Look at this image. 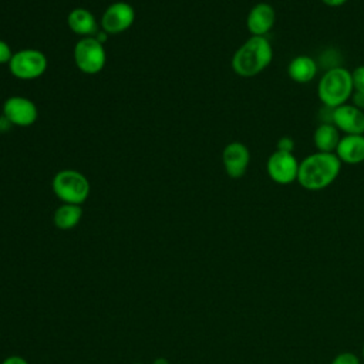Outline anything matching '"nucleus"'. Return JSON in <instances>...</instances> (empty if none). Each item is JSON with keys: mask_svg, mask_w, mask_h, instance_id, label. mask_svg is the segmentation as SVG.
I'll use <instances>...</instances> for the list:
<instances>
[{"mask_svg": "<svg viewBox=\"0 0 364 364\" xmlns=\"http://www.w3.org/2000/svg\"><path fill=\"white\" fill-rule=\"evenodd\" d=\"M340 171L341 161L336 154L316 151L300 161L297 182L306 191H323L337 179Z\"/></svg>", "mask_w": 364, "mask_h": 364, "instance_id": "nucleus-1", "label": "nucleus"}, {"mask_svg": "<svg viewBox=\"0 0 364 364\" xmlns=\"http://www.w3.org/2000/svg\"><path fill=\"white\" fill-rule=\"evenodd\" d=\"M273 60V47L267 37L250 36L233 54L232 68L243 78L263 73Z\"/></svg>", "mask_w": 364, "mask_h": 364, "instance_id": "nucleus-2", "label": "nucleus"}, {"mask_svg": "<svg viewBox=\"0 0 364 364\" xmlns=\"http://www.w3.org/2000/svg\"><path fill=\"white\" fill-rule=\"evenodd\" d=\"M152 364H169V360L165 357H158L152 361Z\"/></svg>", "mask_w": 364, "mask_h": 364, "instance_id": "nucleus-24", "label": "nucleus"}, {"mask_svg": "<svg viewBox=\"0 0 364 364\" xmlns=\"http://www.w3.org/2000/svg\"><path fill=\"white\" fill-rule=\"evenodd\" d=\"M11 57H13V53L10 46L6 41L0 40V64H9Z\"/></svg>", "mask_w": 364, "mask_h": 364, "instance_id": "nucleus-21", "label": "nucleus"}, {"mask_svg": "<svg viewBox=\"0 0 364 364\" xmlns=\"http://www.w3.org/2000/svg\"><path fill=\"white\" fill-rule=\"evenodd\" d=\"M104 44L95 37H82L74 47V63L84 74H97L105 65Z\"/></svg>", "mask_w": 364, "mask_h": 364, "instance_id": "nucleus-5", "label": "nucleus"}, {"mask_svg": "<svg viewBox=\"0 0 364 364\" xmlns=\"http://www.w3.org/2000/svg\"><path fill=\"white\" fill-rule=\"evenodd\" d=\"M353 80L351 71L346 67H333L328 68L318 81L317 85V95L321 104L326 108L334 109L346 102L353 97Z\"/></svg>", "mask_w": 364, "mask_h": 364, "instance_id": "nucleus-3", "label": "nucleus"}, {"mask_svg": "<svg viewBox=\"0 0 364 364\" xmlns=\"http://www.w3.org/2000/svg\"><path fill=\"white\" fill-rule=\"evenodd\" d=\"M341 132L333 122H321L313 134V144L318 152L334 154L340 142Z\"/></svg>", "mask_w": 364, "mask_h": 364, "instance_id": "nucleus-16", "label": "nucleus"}, {"mask_svg": "<svg viewBox=\"0 0 364 364\" xmlns=\"http://www.w3.org/2000/svg\"><path fill=\"white\" fill-rule=\"evenodd\" d=\"M334 154L341 164L358 165L364 162V134L341 135Z\"/></svg>", "mask_w": 364, "mask_h": 364, "instance_id": "nucleus-13", "label": "nucleus"}, {"mask_svg": "<svg viewBox=\"0 0 364 364\" xmlns=\"http://www.w3.org/2000/svg\"><path fill=\"white\" fill-rule=\"evenodd\" d=\"M331 364H360V358L354 353L343 351L333 358Z\"/></svg>", "mask_w": 364, "mask_h": 364, "instance_id": "nucleus-19", "label": "nucleus"}, {"mask_svg": "<svg viewBox=\"0 0 364 364\" xmlns=\"http://www.w3.org/2000/svg\"><path fill=\"white\" fill-rule=\"evenodd\" d=\"M132 364H144V363H132Z\"/></svg>", "mask_w": 364, "mask_h": 364, "instance_id": "nucleus-26", "label": "nucleus"}, {"mask_svg": "<svg viewBox=\"0 0 364 364\" xmlns=\"http://www.w3.org/2000/svg\"><path fill=\"white\" fill-rule=\"evenodd\" d=\"M10 73L20 80H34L47 70V57L34 48H24L13 54L9 63Z\"/></svg>", "mask_w": 364, "mask_h": 364, "instance_id": "nucleus-6", "label": "nucleus"}, {"mask_svg": "<svg viewBox=\"0 0 364 364\" xmlns=\"http://www.w3.org/2000/svg\"><path fill=\"white\" fill-rule=\"evenodd\" d=\"M1 364H28V361L21 355H9L1 361Z\"/></svg>", "mask_w": 364, "mask_h": 364, "instance_id": "nucleus-22", "label": "nucleus"}, {"mask_svg": "<svg viewBox=\"0 0 364 364\" xmlns=\"http://www.w3.org/2000/svg\"><path fill=\"white\" fill-rule=\"evenodd\" d=\"M348 0H321V3H324L328 7H341L347 3Z\"/></svg>", "mask_w": 364, "mask_h": 364, "instance_id": "nucleus-23", "label": "nucleus"}, {"mask_svg": "<svg viewBox=\"0 0 364 364\" xmlns=\"http://www.w3.org/2000/svg\"><path fill=\"white\" fill-rule=\"evenodd\" d=\"M363 358H364V346H363Z\"/></svg>", "mask_w": 364, "mask_h": 364, "instance_id": "nucleus-25", "label": "nucleus"}, {"mask_svg": "<svg viewBox=\"0 0 364 364\" xmlns=\"http://www.w3.org/2000/svg\"><path fill=\"white\" fill-rule=\"evenodd\" d=\"M331 122L344 135L364 134V109L346 102L331 109Z\"/></svg>", "mask_w": 364, "mask_h": 364, "instance_id": "nucleus-10", "label": "nucleus"}, {"mask_svg": "<svg viewBox=\"0 0 364 364\" xmlns=\"http://www.w3.org/2000/svg\"><path fill=\"white\" fill-rule=\"evenodd\" d=\"M276 149L279 151H284V152H294V141L290 136H282L277 141Z\"/></svg>", "mask_w": 364, "mask_h": 364, "instance_id": "nucleus-20", "label": "nucleus"}, {"mask_svg": "<svg viewBox=\"0 0 364 364\" xmlns=\"http://www.w3.org/2000/svg\"><path fill=\"white\" fill-rule=\"evenodd\" d=\"M135 20L134 7L127 1L109 4L101 16V28L107 34H118L128 30Z\"/></svg>", "mask_w": 364, "mask_h": 364, "instance_id": "nucleus-8", "label": "nucleus"}, {"mask_svg": "<svg viewBox=\"0 0 364 364\" xmlns=\"http://www.w3.org/2000/svg\"><path fill=\"white\" fill-rule=\"evenodd\" d=\"M67 23L73 33L82 37H94L100 31L94 14L82 7L73 9L68 13Z\"/></svg>", "mask_w": 364, "mask_h": 364, "instance_id": "nucleus-14", "label": "nucleus"}, {"mask_svg": "<svg viewBox=\"0 0 364 364\" xmlns=\"http://www.w3.org/2000/svg\"><path fill=\"white\" fill-rule=\"evenodd\" d=\"M55 196L63 203L81 205L90 195V182L78 171L63 169L57 172L51 182Z\"/></svg>", "mask_w": 364, "mask_h": 364, "instance_id": "nucleus-4", "label": "nucleus"}, {"mask_svg": "<svg viewBox=\"0 0 364 364\" xmlns=\"http://www.w3.org/2000/svg\"><path fill=\"white\" fill-rule=\"evenodd\" d=\"M276 10L267 1L256 3L247 13L246 27L252 36L266 37L267 33L274 27Z\"/></svg>", "mask_w": 364, "mask_h": 364, "instance_id": "nucleus-12", "label": "nucleus"}, {"mask_svg": "<svg viewBox=\"0 0 364 364\" xmlns=\"http://www.w3.org/2000/svg\"><path fill=\"white\" fill-rule=\"evenodd\" d=\"M300 161L293 152L276 149L270 154L266 162L267 176L279 185H290L297 181Z\"/></svg>", "mask_w": 364, "mask_h": 364, "instance_id": "nucleus-7", "label": "nucleus"}, {"mask_svg": "<svg viewBox=\"0 0 364 364\" xmlns=\"http://www.w3.org/2000/svg\"><path fill=\"white\" fill-rule=\"evenodd\" d=\"M317 71H318V67L316 60L304 54L293 57L287 65L289 77L299 84H307L313 81L317 75Z\"/></svg>", "mask_w": 364, "mask_h": 364, "instance_id": "nucleus-15", "label": "nucleus"}, {"mask_svg": "<svg viewBox=\"0 0 364 364\" xmlns=\"http://www.w3.org/2000/svg\"><path fill=\"white\" fill-rule=\"evenodd\" d=\"M81 218H82L81 205L63 203L55 209V212L53 215V222L58 229L70 230L80 223Z\"/></svg>", "mask_w": 364, "mask_h": 364, "instance_id": "nucleus-17", "label": "nucleus"}, {"mask_svg": "<svg viewBox=\"0 0 364 364\" xmlns=\"http://www.w3.org/2000/svg\"><path fill=\"white\" fill-rule=\"evenodd\" d=\"M3 117L17 127H28L36 122L38 117L37 107L28 98L13 95L9 97L3 104Z\"/></svg>", "mask_w": 364, "mask_h": 364, "instance_id": "nucleus-9", "label": "nucleus"}, {"mask_svg": "<svg viewBox=\"0 0 364 364\" xmlns=\"http://www.w3.org/2000/svg\"><path fill=\"white\" fill-rule=\"evenodd\" d=\"M351 80H353L354 94L364 97V64L363 65H357L351 71Z\"/></svg>", "mask_w": 364, "mask_h": 364, "instance_id": "nucleus-18", "label": "nucleus"}, {"mask_svg": "<svg viewBox=\"0 0 364 364\" xmlns=\"http://www.w3.org/2000/svg\"><path fill=\"white\" fill-rule=\"evenodd\" d=\"M222 164L225 172L232 179L242 178L250 164V152L249 148L239 141L229 142L222 152Z\"/></svg>", "mask_w": 364, "mask_h": 364, "instance_id": "nucleus-11", "label": "nucleus"}]
</instances>
